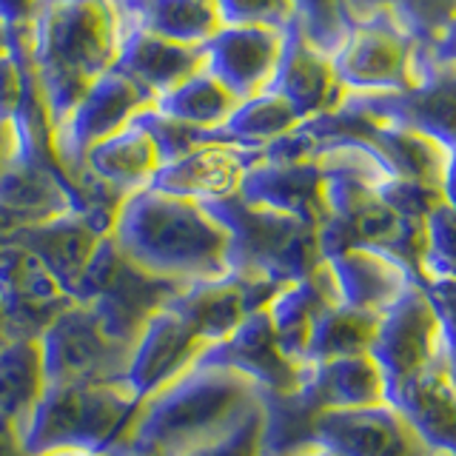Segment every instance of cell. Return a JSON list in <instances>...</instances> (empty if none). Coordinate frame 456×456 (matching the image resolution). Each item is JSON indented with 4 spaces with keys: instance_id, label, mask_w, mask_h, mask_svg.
<instances>
[{
    "instance_id": "cell-27",
    "label": "cell",
    "mask_w": 456,
    "mask_h": 456,
    "mask_svg": "<svg viewBox=\"0 0 456 456\" xmlns=\"http://www.w3.org/2000/svg\"><path fill=\"white\" fill-rule=\"evenodd\" d=\"M299 391L320 413L385 403V379L370 354L305 365Z\"/></svg>"
},
{
    "instance_id": "cell-29",
    "label": "cell",
    "mask_w": 456,
    "mask_h": 456,
    "mask_svg": "<svg viewBox=\"0 0 456 456\" xmlns=\"http://www.w3.org/2000/svg\"><path fill=\"white\" fill-rule=\"evenodd\" d=\"M299 126H303V118L294 111L289 100L265 89L248 100H240L232 118L220 128L208 132V142H228V146L263 151Z\"/></svg>"
},
{
    "instance_id": "cell-46",
    "label": "cell",
    "mask_w": 456,
    "mask_h": 456,
    "mask_svg": "<svg viewBox=\"0 0 456 456\" xmlns=\"http://www.w3.org/2000/svg\"><path fill=\"white\" fill-rule=\"evenodd\" d=\"M12 339H14V334H12V328H9V322H6V314H4V308H0V348L9 346Z\"/></svg>"
},
{
    "instance_id": "cell-28",
    "label": "cell",
    "mask_w": 456,
    "mask_h": 456,
    "mask_svg": "<svg viewBox=\"0 0 456 456\" xmlns=\"http://www.w3.org/2000/svg\"><path fill=\"white\" fill-rule=\"evenodd\" d=\"M111 6L120 20L183 46H203L223 26L214 0H111Z\"/></svg>"
},
{
    "instance_id": "cell-6",
    "label": "cell",
    "mask_w": 456,
    "mask_h": 456,
    "mask_svg": "<svg viewBox=\"0 0 456 456\" xmlns=\"http://www.w3.org/2000/svg\"><path fill=\"white\" fill-rule=\"evenodd\" d=\"M183 289V282L154 277L132 263L109 234L86 271L77 303L89 305L114 339L134 348L149 320L175 303Z\"/></svg>"
},
{
    "instance_id": "cell-2",
    "label": "cell",
    "mask_w": 456,
    "mask_h": 456,
    "mask_svg": "<svg viewBox=\"0 0 456 456\" xmlns=\"http://www.w3.org/2000/svg\"><path fill=\"white\" fill-rule=\"evenodd\" d=\"M263 405V391L232 368L197 362L140 405L118 453L185 456L228 434Z\"/></svg>"
},
{
    "instance_id": "cell-32",
    "label": "cell",
    "mask_w": 456,
    "mask_h": 456,
    "mask_svg": "<svg viewBox=\"0 0 456 456\" xmlns=\"http://www.w3.org/2000/svg\"><path fill=\"white\" fill-rule=\"evenodd\" d=\"M237 103L240 100L203 66L189 80H183L163 97H157L154 109L166 118L203 128V132H214L232 118Z\"/></svg>"
},
{
    "instance_id": "cell-35",
    "label": "cell",
    "mask_w": 456,
    "mask_h": 456,
    "mask_svg": "<svg viewBox=\"0 0 456 456\" xmlns=\"http://www.w3.org/2000/svg\"><path fill=\"white\" fill-rule=\"evenodd\" d=\"M223 26H268L285 32L297 23L291 0H214Z\"/></svg>"
},
{
    "instance_id": "cell-4",
    "label": "cell",
    "mask_w": 456,
    "mask_h": 456,
    "mask_svg": "<svg viewBox=\"0 0 456 456\" xmlns=\"http://www.w3.org/2000/svg\"><path fill=\"white\" fill-rule=\"evenodd\" d=\"M140 399L126 382H49L23 428L28 456L52 451H118Z\"/></svg>"
},
{
    "instance_id": "cell-41",
    "label": "cell",
    "mask_w": 456,
    "mask_h": 456,
    "mask_svg": "<svg viewBox=\"0 0 456 456\" xmlns=\"http://www.w3.org/2000/svg\"><path fill=\"white\" fill-rule=\"evenodd\" d=\"M18 154H20L18 126H14V120H4V118H0V171H4Z\"/></svg>"
},
{
    "instance_id": "cell-12",
    "label": "cell",
    "mask_w": 456,
    "mask_h": 456,
    "mask_svg": "<svg viewBox=\"0 0 456 456\" xmlns=\"http://www.w3.org/2000/svg\"><path fill=\"white\" fill-rule=\"evenodd\" d=\"M314 439L334 456H439L388 403L322 411L314 422Z\"/></svg>"
},
{
    "instance_id": "cell-10",
    "label": "cell",
    "mask_w": 456,
    "mask_h": 456,
    "mask_svg": "<svg viewBox=\"0 0 456 456\" xmlns=\"http://www.w3.org/2000/svg\"><path fill=\"white\" fill-rule=\"evenodd\" d=\"M370 356L385 379V396L442 360L439 317L419 282L382 314Z\"/></svg>"
},
{
    "instance_id": "cell-22",
    "label": "cell",
    "mask_w": 456,
    "mask_h": 456,
    "mask_svg": "<svg viewBox=\"0 0 456 456\" xmlns=\"http://www.w3.org/2000/svg\"><path fill=\"white\" fill-rule=\"evenodd\" d=\"M203 66V46H183V43L157 37L134 23L120 20V54L114 69L142 86L154 100L189 80Z\"/></svg>"
},
{
    "instance_id": "cell-42",
    "label": "cell",
    "mask_w": 456,
    "mask_h": 456,
    "mask_svg": "<svg viewBox=\"0 0 456 456\" xmlns=\"http://www.w3.org/2000/svg\"><path fill=\"white\" fill-rule=\"evenodd\" d=\"M0 456H28L23 448V434L18 425L0 417Z\"/></svg>"
},
{
    "instance_id": "cell-17",
    "label": "cell",
    "mask_w": 456,
    "mask_h": 456,
    "mask_svg": "<svg viewBox=\"0 0 456 456\" xmlns=\"http://www.w3.org/2000/svg\"><path fill=\"white\" fill-rule=\"evenodd\" d=\"M285 32L268 26H220V32L203 43L206 69L237 100L265 92L282 57Z\"/></svg>"
},
{
    "instance_id": "cell-19",
    "label": "cell",
    "mask_w": 456,
    "mask_h": 456,
    "mask_svg": "<svg viewBox=\"0 0 456 456\" xmlns=\"http://www.w3.org/2000/svg\"><path fill=\"white\" fill-rule=\"evenodd\" d=\"M111 232L97 223L92 214L86 211H66L61 217H52L40 225L26 228V232L12 234L23 248H28L37 263L52 274V280L61 289L77 299V291L83 285L86 271H89L97 248Z\"/></svg>"
},
{
    "instance_id": "cell-44",
    "label": "cell",
    "mask_w": 456,
    "mask_h": 456,
    "mask_svg": "<svg viewBox=\"0 0 456 456\" xmlns=\"http://www.w3.org/2000/svg\"><path fill=\"white\" fill-rule=\"evenodd\" d=\"M442 57H445L451 66H456V18L448 23V32L442 37Z\"/></svg>"
},
{
    "instance_id": "cell-43",
    "label": "cell",
    "mask_w": 456,
    "mask_h": 456,
    "mask_svg": "<svg viewBox=\"0 0 456 456\" xmlns=\"http://www.w3.org/2000/svg\"><path fill=\"white\" fill-rule=\"evenodd\" d=\"M18 46H26V43L20 40V35L14 32V26L9 20L0 18V57H6L12 54Z\"/></svg>"
},
{
    "instance_id": "cell-3",
    "label": "cell",
    "mask_w": 456,
    "mask_h": 456,
    "mask_svg": "<svg viewBox=\"0 0 456 456\" xmlns=\"http://www.w3.org/2000/svg\"><path fill=\"white\" fill-rule=\"evenodd\" d=\"M26 54L57 128L83 92L118 63L120 20L111 0H40Z\"/></svg>"
},
{
    "instance_id": "cell-47",
    "label": "cell",
    "mask_w": 456,
    "mask_h": 456,
    "mask_svg": "<svg viewBox=\"0 0 456 456\" xmlns=\"http://www.w3.org/2000/svg\"><path fill=\"white\" fill-rule=\"evenodd\" d=\"M297 456H334L331 451H325V448H320V445H314V448H308V451H303V453H297Z\"/></svg>"
},
{
    "instance_id": "cell-40",
    "label": "cell",
    "mask_w": 456,
    "mask_h": 456,
    "mask_svg": "<svg viewBox=\"0 0 456 456\" xmlns=\"http://www.w3.org/2000/svg\"><path fill=\"white\" fill-rule=\"evenodd\" d=\"M40 0H0V18L14 26V32L28 46V28H32V18Z\"/></svg>"
},
{
    "instance_id": "cell-14",
    "label": "cell",
    "mask_w": 456,
    "mask_h": 456,
    "mask_svg": "<svg viewBox=\"0 0 456 456\" xmlns=\"http://www.w3.org/2000/svg\"><path fill=\"white\" fill-rule=\"evenodd\" d=\"M66 211H80V200L61 168L18 154L0 171V240Z\"/></svg>"
},
{
    "instance_id": "cell-24",
    "label": "cell",
    "mask_w": 456,
    "mask_h": 456,
    "mask_svg": "<svg viewBox=\"0 0 456 456\" xmlns=\"http://www.w3.org/2000/svg\"><path fill=\"white\" fill-rule=\"evenodd\" d=\"M331 271L339 303L385 314L413 282V274L394 256L370 248H348L325 260Z\"/></svg>"
},
{
    "instance_id": "cell-38",
    "label": "cell",
    "mask_w": 456,
    "mask_h": 456,
    "mask_svg": "<svg viewBox=\"0 0 456 456\" xmlns=\"http://www.w3.org/2000/svg\"><path fill=\"white\" fill-rule=\"evenodd\" d=\"M422 289L434 303L442 331V354H445L448 374L456 385V282L453 280H425Z\"/></svg>"
},
{
    "instance_id": "cell-11",
    "label": "cell",
    "mask_w": 456,
    "mask_h": 456,
    "mask_svg": "<svg viewBox=\"0 0 456 456\" xmlns=\"http://www.w3.org/2000/svg\"><path fill=\"white\" fill-rule=\"evenodd\" d=\"M280 289L282 282L232 268L217 280L185 285L168 308L191 328L206 348H211L232 337L251 314L268 308Z\"/></svg>"
},
{
    "instance_id": "cell-8",
    "label": "cell",
    "mask_w": 456,
    "mask_h": 456,
    "mask_svg": "<svg viewBox=\"0 0 456 456\" xmlns=\"http://www.w3.org/2000/svg\"><path fill=\"white\" fill-rule=\"evenodd\" d=\"M49 382H123L132 346L114 339L86 303H71L40 337Z\"/></svg>"
},
{
    "instance_id": "cell-25",
    "label": "cell",
    "mask_w": 456,
    "mask_h": 456,
    "mask_svg": "<svg viewBox=\"0 0 456 456\" xmlns=\"http://www.w3.org/2000/svg\"><path fill=\"white\" fill-rule=\"evenodd\" d=\"M163 168L160 151H157L151 134L140 123H128L118 134L94 142L86 151L80 171H86L97 183L109 185L123 197L140 189H149L157 171Z\"/></svg>"
},
{
    "instance_id": "cell-15",
    "label": "cell",
    "mask_w": 456,
    "mask_h": 456,
    "mask_svg": "<svg viewBox=\"0 0 456 456\" xmlns=\"http://www.w3.org/2000/svg\"><path fill=\"white\" fill-rule=\"evenodd\" d=\"M203 354L206 346L191 328L171 308H163L140 331L123 382L140 403H146L149 396L160 394L183 374H189Z\"/></svg>"
},
{
    "instance_id": "cell-30",
    "label": "cell",
    "mask_w": 456,
    "mask_h": 456,
    "mask_svg": "<svg viewBox=\"0 0 456 456\" xmlns=\"http://www.w3.org/2000/svg\"><path fill=\"white\" fill-rule=\"evenodd\" d=\"M46 362L40 339H12L0 348V417L23 428L46 394Z\"/></svg>"
},
{
    "instance_id": "cell-5",
    "label": "cell",
    "mask_w": 456,
    "mask_h": 456,
    "mask_svg": "<svg viewBox=\"0 0 456 456\" xmlns=\"http://www.w3.org/2000/svg\"><path fill=\"white\" fill-rule=\"evenodd\" d=\"M232 237V268L289 285L317 271L322 256L320 228L289 214L260 208L232 194L203 203Z\"/></svg>"
},
{
    "instance_id": "cell-36",
    "label": "cell",
    "mask_w": 456,
    "mask_h": 456,
    "mask_svg": "<svg viewBox=\"0 0 456 456\" xmlns=\"http://www.w3.org/2000/svg\"><path fill=\"white\" fill-rule=\"evenodd\" d=\"M32 86H35V71L28 66L26 46H18L12 54L0 57V118L4 120L18 118Z\"/></svg>"
},
{
    "instance_id": "cell-39",
    "label": "cell",
    "mask_w": 456,
    "mask_h": 456,
    "mask_svg": "<svg viewBox=\"0 0 456 456\" xmlns=\"http://www.w3.org/2000/svg\"><path fill=\"white\" fill-rule=\"evenodd\" d=\"M360 4H394L399 9H408V14L419 18L425 23H434L436 18H445L456 9V0H346V9L351 14V6H360Z\"/></svg>"
},
{
    "instance_id": "cell-16",
    "label": "cell",
    "mask_w": 456,
    "mask_h": 456,
    "mask_svg": "<svg viewBox=\"0 0 456 456\" xmlns=\"http://www.w3.org/2000/svg\"><path fill=\"white\" fill-rule=\"evenodd\" d=\"M200 362L232 368L248 377L263 394H291L305 379V365L294 362L282 351L268 308L251 314L232 337L206 348Z\"/></svg>"
},
{
    "instance_id": "cell-21",
    "label": "cell",
    "mask_w": 456,
    "mask_h": 456,
    "mask_svg": "<svg viewBox=\"0 0 456 456\" xmlns=\"http://www.w3.org/2000/svg\"><path fill=\"white\" fill-rule=\"evenodd\" d=\"M268 89L289 100L303 123L337 111L346 100V89L334 75L331 57L311 46L299 23L285 28L282 57Z\"/></svg>"
},
{
    "instance_id": "cell-33",
    "label": "cell",
    "mask_w": 456,
    "mask_h": 456,
    "mask_svg": "<svg viewBox=\"0 0 456 456\" xmlns=\"http://www.w3.org/2000/svg\"><path fill=\"white\" fill-rule=\"evenodd\" d=\"M305 40L331 57L351 26L346 0H291Z\"/></svg>"
},
{
    "instance_id": "cell-13",
    "label": "cell",
    "mask_w": 456,
    "mask_h": 456,
    "mask_svg": "<svg viewBox=\"0 0 456 456\" xmlns=\"http://www.w3.org/2000/svg\"><path fill=\"white\" fill-rule=\"evenodd\" d=\"M71 303L32 251L12 237L0 240V308L14 339H40Z\"/></svg>"
},
{
    "instance_id": "cell-9",
    "label": "cell",
    "mask_w": 456,
    "mask_h": 456,
    "mask_svg": "<svg viewBox=\"0 0 456 456\" xmlns=\"http://www.w3.org/2000/svg\"><path fill=\"white\" fill-rule=\"evenodd\" d=\"M154 103L157 100L123 71L109 69L106 75H100L71 106L66 120L54 128V151L69 183L80 171L83 157L94 142L118 134Z\"/></svg>"
},
{
    "instance_id": "cell-34",
    "label": "cell",
    "mask_w": 456,
    "mask_h": 456,
    "mask_svg": "<svg viewBox=\"0 0 456 456\" xmlns=\"http://www.w3.org/2000/svg\"><path fill=\"white\" fill-rule=\"evenodd\" d=\"M134 123H140L151 134L157 151H160L163 166L171 163V160H180L183 154H189L197 146H206V142H208V132H203V128H194L189 123H180L175 118H166V114H160L154 106L146 109V111H140L134 118Z\"/></svg>"
},
{
    "instance_id": "cell-26",
    "label": "cell",
    "mask_w": 456,
    "mask_h": 456,
    "mask_svg": "<svg viewBox=\"0 0 456 456\" xmlns=\"http://www.w3.org/2000/svg\"><path fill=\"white\" fill-rule=\"evenodd\" d=\"M339 303L337 285L328 265L322 263L308 277L294 280L282 285L277 297L268 303V317L274 325V334L280 339L282 351L291 356L294 362L305 365V348L314 334V328L322 320V314Z\"/></svg>"
},
{
    "instance_id": "cell-20",
    "label": "cell",
    "mask_w": 456,
    "mask_h": 456,
    "mask_svg": "<svg viewBox=\"0 0 456 456\" xmlns=\"http://www.w3.org/2000/svg\"><path fill=\"white\" fill-rule=\"evenodd\" d=\"M260 157L263 151L228 146V142H206L183 154L180 160L166 163L151 180V189L194 200V203H217L237 194L246 171L260 163Z\"/></svg>"
},
{
    "instance_id": "cell-37",
    "label": "cell",
    "mask_w": 456,
    "mask_h": 456,
    "mask_svg": "<svg viewBox=\"0 0 456 456\" xmlns=\"http://www.w3.org/2000/svg\"><path fill=\"white\" fill-rule=\"evenodd\" d=\"M185 456H263V405L228 434L206 442Z\"/></svg>"
},
{
    "instance_id": "cell-18",
    "label": "cell",
    "mask_w": 456,
    "mask_h": 456,
    "mask_svg": "<svg viewBox=\"0 0 456 456\" xmlns=\"http://www.w3.org/2000/svg\"><path fill=\"white\" fill-rule=\"evenodd\" d=\"M237 197L251 206L271 208L289 214L308 225H325L328 206H325V175L317 157H303V160H268L260 157L246 177H242Z\"/></svg>"
},
{
    "instance_id": "cell-23",
    "label": "cell",
    "mask_w": 456,
    "mask_h": 456,
    "mask_svg": "<svg viewBox=\"0 0 456 456\" xmlns=\"http://www.w3.org/2000/svg\"><path fill=\"white\" fill-rule=\"evenodd\" d=\"M385 403L403 411V417L439 456H456V385L448 374L445 354L391 391Z\"/></svg>"
},
{
    "instance_id": "cell-7",
    "label": "cell",
    "mask_w": 456,
    "mask_h": 456,
    "mask_svg": "<svg viewBox=\"0 0 456 456\" xmlns=\"http://www.w3.org/2000/svg\"><path fill=\"white\" fill-rule=\"evenodd\" d=\"M331 66L346 94H405L422 83L411 40L388 14L351 20Z\"/></svg>"
},
{
    "instance_id": "cell-31",
    "label": "cell",
    "mask_w": 456,
    "mask_h": 456,
    "mask_svg": "<svg viewBox=\"0 0 456 456\" xmlns=\"http://www.w3.org/2000/svg\"><path fill=\"white\" fill-rule=\"evenodd\" d=\"M382 314H370L346 303H334L322 314V320L314 328L305 348V365L342 360V356L370 354Z\"/></svg>"
},
{
    "instance_id": "cell-45",
    "label": "cell",
    "mask_w": 456,
    "mask_h": 456,
    "mask_svg": "<svg viewBox=\"0 0 456 456\" xmlns=\"http://www.w3.org/2000/svg\"><path fill=\"white\" fill-rule=\"evenodd\" d=\"M43 456H123L118 451H83V448H66V451H52Z\"/></svg>"
},
{
    "instance_id": "cell-1",
    "label": "cell",
    "mask_w": 456,
    "mask_h": 456,
    "mask_svg": "<svg viewBox=\"0 0 456 456\" xmlns=\"http://www.w3.org/2000/svg\"><path fill=\"white\" fill-rule=\"evenodd\" d=\"M118 248L154 277L183 285L217 280L232 271V237L194 200L140 189L123 200L111 228Z\"/></svg>"
}]
</instances>
